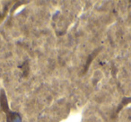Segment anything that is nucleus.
Here are the masks:
<instances>
[{"label": "nucleus", "mask_w": 131, "mask_h": 122, "mask_svg": "<svg viewBox=\"0 0 131 122\" xmlns=\"http://www.w3.org/2000/svg\"><path fill=\"white\" fill-rule=\"evenodd\" d=\"M128 102H131V98H123V101H122L121 104H120V105H121V106H120V107L118 108V110H117L115 113H116V114H118V111H119L120 109H121L122 106H123V107H124V106H125L126 104H127V103H128Z\"/></svg>", "instance_id": "nucleus-1"}, {"label": "nucleus", "mask_w": 131, "mask_h": 122, "mask_svg": "<svg viewBox=\"0 0 131 122\" xmlns=\"http://www.w3.org/2000/svg\"><path fill=\"white\" fill-rule=\"evenodd\" d=\"M2 17H3V15H1V14H0V19L2 18Z\"/></svg>", "instance_id": "nucleus-2"}]
</instances>
